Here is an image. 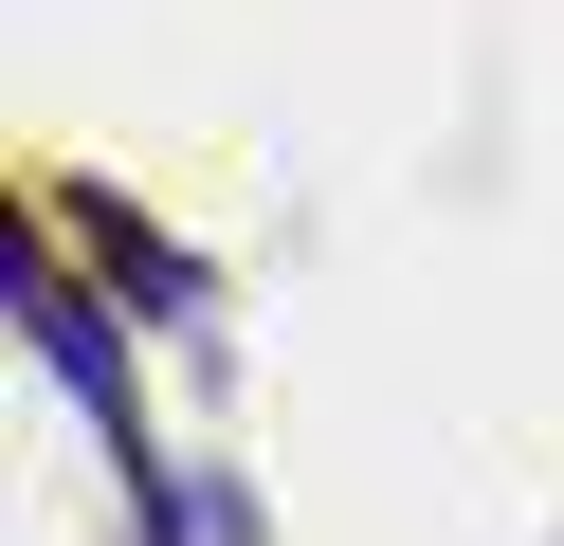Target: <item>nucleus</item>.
<instances>
[{
  "instance_id": "f257e3e1",
  "label": "nucleus",
  "mask_w": 564,
  "mask_h": 546,
  "mask_svg": "<svg viewBox=\"0 0 564 546\" xmlns=\"http://www.w3.org/2000/svg\"><path fill=\"white\" fill-rule=\"evenodd\" d=\"M0 310H19V346L74 383V419H91V437H128V346H110V310H91V291L55 274L37 237H0Z\"/></svg>"
},
{
  "instance_id": "f03ea898",
  "label": "nucleus",
  "mask_w": 564,
  "mask_h": 546,
  "mask_svg": "<svg viewBox=\"0 0 564 546\" xmlns=\"http://www.w3.org/2000/svg\"><path fill=\"white\" fill-rule=\"evenodd\" d=\"M74 237L110 255V291H128V310H219V274H200L183 237H147V218H128L110 182H74Z\"/></svg>"
}]
</instances>
